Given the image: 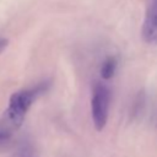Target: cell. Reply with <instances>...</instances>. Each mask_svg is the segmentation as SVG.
<instances>
[{
	"instance_id": "7a4b0ae2",
	"label": "cell",
	"mask_w": 157,
	"mask_h": 157,
	"mask_svg": "<svg viewBox=\"0 0 157 157\" xmlns=\"http://www.w3.org/2000/svg\"><path fill=\"white\" fill-rule=\"evenodd\" d=\"M110 92L103 82H94L91 96V114L96 130L101 131L107 124L109 112Z\"/></svg>"
},
{
	"instance_id": "3957f363",
	"label": "cell",
	"mask_w": 157,
	"mask_h": 157,
	"mask_svg": "<svg viewBox=\"0 0 157 157\" xmlns=\"http://www.w3.org/2000/svg\"><path fill=\"white\" fill-rule=\"evenodd\" d=\"M142 40L147 44H157V0H148L142 27H141Z\"/></svg>"
},
{
	"instance_id": "5b68a950",
	"label": "cell",
	"mask_w": 157,
	"mask_h": 157,
	"mask_svg": "<svg viewBox=\"0 0 157 157\" xmlns=\"http://www.w3.org/2000/svg\"><path fill=\"white\" fill-rule=\"evenodd\" d=\"M115 70H117V59L114 56H107L101 65V70H99L101 77L103 80H109L114 76Z\"/></svg>"
},
{
	"instance_id": "52a82bcc",
	"label": "cell",
	"mask_w": 157,
	"mask_h": 157,
	"mask_svg": "<svg viewBox=\"0 0 157 157\" xmlns=\"http://www.w3.org/2000/svg\"><path fill=\"white\" fill-rule=\"evenodd\" d=\"M7 43H9L7 39H5V38H0V53L7 47Z\"/></svg>"
},
{
	"instance_id": "6da1fadb",
	"label": "cell",
	"mask_w": 157,
	"mask_h": 157,
	"mask_svg": "<svg viewBox=\"0 0 157 157\" xmlns=\"http://www.w3.org/2000/svg\"><path fill=\"white\" fill-rule=\"evenodd\" d=\"M48 82H40L34 87L17 91L11 94L6 108V120L12 128H18L25 120V117L33 102L48 90Z\"/></svg>"
},
{
	"instance_id": "277c9868",
	"label": "cell",
	"mask_w": 157,
	"mask_h": 157,
	"mask_svg": "<svg viewBox=\"0 0 157 157\" xmlns=\"http://www.w3.org/2000/svg\"><path fill=\"white\" fill-rule=\"evenodd\" d=\"M13 157H36V151L32 141L27 137H23L18 142Z\"/></svg>"
},
{
	"instance_id": "8992f818",
	"label": "cell",
	"mask_w": 157,
	"mask_h": 157,
	"mask_svg": "<svg viewBox=\"0 0 157 157\" xmlns=\"http://www.w3.org/2000/svg\"><path fill=\"white\" fill-rule=\"evenodd\" d=\"M11 139V130L6 126H0V145H5Z\"/></svg>"
}]
</instances>
